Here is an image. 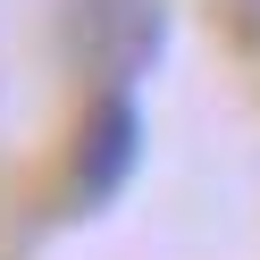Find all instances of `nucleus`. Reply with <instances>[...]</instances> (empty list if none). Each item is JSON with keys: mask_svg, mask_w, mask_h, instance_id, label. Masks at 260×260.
Returning <instances> with one entry per match:
<instances>
[{"mask_svg": "<svg viewBox=\"0 0 260 260\" xmlns=\"http://www.w3.org/2000/svg\"><path fill=\"white\" fill-rule=\"evenodd\" d=\"M68 34L76 68L101 76V84H135L159 51H168V0H68Z\"/></svg>", "mask_w": 260, "mask_h": 260, "instance_id": "f257e3e1", "label": "nucleus"}, {"mask_svg": "<svg viewBox=\"0 0 260 260\" xmlns=\"http://www.w3.org/2000/svg\"><path fill=\"white\" fill-rule=\"evenodd\" d=\"M135 159H143V109H135L126 84H101L92 109H84V126H76V202L84 210L118 202V185L135 176Z\"/></svg>", "mask_w": 260, "mask_h": 260, "instance_id": "f03ea898", "label": "nucleus"}, {"mask_svg": "<svg viewBox=\"0 0 260 260\" xmlns=\"http://www.w3.org/2000/svg\"><path fill=\"white\" fill-rule=\"evenodd\" d=\"M226 17H235V34L260 51V0H226Z\"/></svg>", "mask_w": 260, "mask_h": 260, "instance_id": "7ed1b4c3", "label": "nucleus"}]
</instances>
